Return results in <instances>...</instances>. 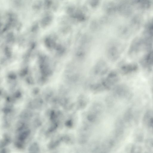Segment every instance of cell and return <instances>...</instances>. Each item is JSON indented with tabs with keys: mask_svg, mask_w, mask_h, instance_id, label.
<instances>
[{
	"mask_svg": "<svg viewBox=\"0 0 153 153\" xmlns=\"http://www.w3.org/2000/svg\"><path fill=\"white\" fill-rule=\"evenodd\" d=\"M92 42L91 37L86 34L80 35L76 38L74 44V56L76 62H82L86 59Z\"/></svg>",
	"mask_w": 153,
	"mask_h": 153,
	"instance_id": "6da1fadb",
	"label": "cell"
},
{
	"mask_svg": "<svg viewBox=\"0 0 153 153\" xmlns=\"http://www.w3.org/2000/svg\"><path fill=\"white\" fill-rule=\"evenodd\" d=\"M105 53L107 58L110 61H116L121 53L120 45L118 42L114 39L108 41L105 46Z\"/></svg>",
	"mask_w": 153,
	"mask_h": 153,
	"instance_id": "7a4b0ae2",
	"label": "cell"
},
{
	"mask_svg": "<svg viewBox=\"0 0 153 153\" xmlns=\"http://www.w3.org/2000/svg\"><path fill=\"white\" fill-rule=\"evenodd\" d=\"M109 70L108 66L104 60L97 61L92 67L90 72V79H96L105 76Z\"/></svg>",
	"mask_w": 153,
	"mask_h": 153,
	"instance_id": "3957f363",
	"label": "cell"
},
{
	"mask_svg": "<svg viewBox=\"0 0 153 153\" xmlns=\"http://www.w3.org/2000/svg\"><path fill=\"white\" fill-rule=\"evenodd\" d=\"M68 68L66 76L69 83L74 85L79 84L83 78L80 68L75 63L71 64Z\"/></svg>",
	"mask_w": 153,
	"mask_h": 153,
	"instance_id": "277c9868",
	"label": "cell"
}]
</instances>
